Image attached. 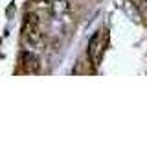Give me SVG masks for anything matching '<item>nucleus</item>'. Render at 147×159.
Masks as SVG:
<instances>
[{
	"instance_id": "f257e3e1",
	"label": "nucleus",
	"mask_w": 147,
	"mask_h": 159,
	"mask_svg": "<svg viewBox=\"0 0 147 159\" xmlns=\"http://www.w3.org/2000/svg\"><path fill=\"white\" fill-rule=\"evenodd\" d=\"M22 37L24 43L32 48L44 46V34L40 28V15L37 11H30L24 17V28H22Z\"/></svg>"
},
{
	"instance_id": "f03ea898",
	"label": "nucleus",
	"mask_w": 147,
	"mask_h": 159,
	"mask_svg": "<svg viewBox=\"0 0 147 159\" xmlns=\"http://www.w3.org/2000/svg\"><path fill=\"white\" fill-rule=\"evenodd\" d=\"M107 37L103 35V32H96L94 37L88 43V56L92 59L94 65H99L101 63V57H103V52H105V46H107Z\"/></svg>"
},
{
	"instance_id": "7ed1b4c3",
	"label": "nucleus",
	"mask_w": 147,
	"mask_h": 159,
	"mask_svg": "<svg viewBox=\"0 0 147 159\" xmlns=\"http://www.w3.org/2000/svg\"><path fill=\"white\" fill-rule=\"evenodd\" d=\"M20 63H22V69L26 72H30V74L40 70V59H39V56L33 50H24L20 54Z\"/></svg>"
},
{
	"instance_id": "20e7f679",
	"label": "nucleus",
	"mask_w": 147,
	"mask_h": 159,
	"mask_svg": "<svg viewBox=\"0 0 147 159\" xmlns=\"http://www.w3.org/2000/svg\"><path fill=\"white\" fill-rule=\"evenodd\" d=\"M70 9H72L70 0H52V2H50V11H52V15L63 17V15L70 13Z\"/></svg>"
},
{
	"instance_id": "39448f33",
	"label": "nucleus",
	"mask_w": 147,
	"mask_h": 159,
	"mask_svg": "<svg viewBox=\"0 0 147 159\" xmlns=\"http://www.w3.org/2000/svg\"><path fill=\"white\" fill-rule=\"evenodd\" d=\"M131 4H134L136 7H144L147 6V0H131Z\"/></svg>"
},
{
	"instance_id": "423d86ee",
	"label": "nucleus",
	"mask_w": 147,
	"mask_h": 159,
	"mask_svg": "<svg viewBox=\"0 0 147 159\" xmlns=\"http://www.w3.org/2000/svg\"><path fill=\"white\" fill-rule=\"evenodd\" d=\"M37 4H40V6H48L50 4V0H35Z\"/></svg>"
}]
</instances>
